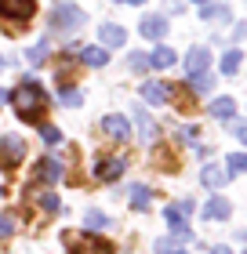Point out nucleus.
<instances>
[{
  "label": "nucleus",
  "instance_id": "nucleus-1",
  "mask_svg": "<svg viewBox=\"0 0 247 254\" xmlns=\"http://www.w3.org/2000/svg\"><path fill=\"white\" fill-rule=\"evenodd\" d=\"M7 102H11V109H15V117L22 124H40V117L51 106V95L37 76H26V80H18L15 91H7Z\"/></svg>",
  "mask_w": 247,
  "mask_h": 254
},
{
  "label": "nucleus",
  "instance_id": "nucleus-2",
  "mask_svg": "<svg viewBox=\"0 0 247 254\" xmlns=\"http://www.w3.org/2000/svg\"><path fill=\"white\" fill-rule=\"evenodd\" d=\"M84 22H87V15L77 4H58L51 11V29H58V33H73V29L84 26Z\"/></svg>",
  "mask_w": 247,
  "mask_h": 254
},
{
  "label": "nucleus",
  "instance_id": "nucleus-3",
  "mask_svg": "<svg viewBox=\"0 0 247 254\" xmlns=\"http://www.w3.org/2000/svg\"><path fill=\"white\" fill-rule=\"evenodd\" d=\"M33 15H37L33 0H0V18L11 22V26H26Z\"/></svg>",
  "mask_w": 247,
  "mask_h": 254
},
{
  "label": "nucleus",
  "instance_id": "nucleus-4",
  "mask_svg": "<svg viewBox=\"0 0 247 254\" xmlns=\"http://www.w3.org/2000/svg\"><path fill=\"white\" fill-rule=\"evenodd\" d=\"M22 156H26V138L22 134H4L0 138V164L4 167H18Z\"/></svg>",
  "mask_w": 247,
  "mask_h": 254
},
{
  "label": "nucleus",
  "instance_id": "nucleus-5",
  "mask_svg": "<svg viewBox=\"0 0 247 254\" xmlns=\"http://www.w3.org/2000/svg\"><path fill=\"white\" fill-rule=\"evenodd\" d=\"M58 178H62V160H55V156L37 160V167H33V186H55Z\"/></svg>",
  "mask_w": 247,
  "mask_h": 254
},
{
  "label": "nucleus",
  "instance_id": "nucleus-6",
  "mask_svg": "<svg viewBox=\"0 0 247 254\" xmlns=\"http://www.w3.org/2000/svg\"><path fill=\"white\" fill-rule=\"evenodd\" d=\"M102 134L113 138V142H127L131 138V120L120 117V113H109V117H102Z\"/></svg>",
  "mask_w": 247,
  "mask_h": 254
},
{
  "label": "nucleus",
  "instance_id": "nucleus-7",
  "mask_svg": "<svg viewBox=\"0 0 247 254\" xmlns=\"http://www.w3.org/2000/svg\"><path fill=\"white\" fill-rule=\"evenodd\" d=\"M164 222H167L174 240H182V244H189V240H193V229H189V222H185V214L178 211V207H164Z\"/></svg>",
  "mask_w": 247,
  "mask_h": 254
},
{
  "label": "nucleus",
  "instance_id": "nucleus-8",
  "mask_svg": "<svg viewBox=\"0 0 247 254\" xmlns=\"http://www.w3.org/2000/svg\"><path fill=\"white\" fill-rule=\"evenodd\" d=\"M127 171V160L124 156H105V160H98L95 164V178L98 182H116Z\"/></svg>",
  "mask_w": 247,
  "mask_h": 254
},
{
  "label": "nucleus",
  "instance_id": "nucleus-9",
  "mask_svg": "<svg viewBox=\"0 0 247 254\" xmlns=\"http://www.w3.org/2000/svg\"><path fill=\"white\" fill-rule=\"evenodd\" d=\"M124 40H127L124 26H116V22H102L98 26V44L102 48H124Z\"/></svg>",
  "mask_w": 247,
  "mask_h": 254
},
{
  "label": "nucleus",
  "instance_id": "nucleus-10",
  "mask_svg": "<svg viewBox=\"0 0 247 254\" xmlns=\"http://www.w3.org/2000/svg\"><path fill=\"white\" fill-rule=\"evenodd\" d=\"M138 33H142L146 40H164L167 37V18L164 15H146L142 22H138Z\"/></svg>",
  "mask_w": 247,
  "mask_h": 254
},
{
  "label": "nucleus",
  "instance_id": "nucleus-11",
  "mask_svg": "<svg viewBox=\"0 0 247 254\" xmlns=\"http://www.w3.org/2000/svg\"><path fill=\"white\" fill-rule=\"evenodd\" d=\"M142 98L149 106H164V102H171V84H164V80H146L142 84Z\"/></svg>",
  "mask_w": 247,
  "mask_h": 254
},
{
  "label": "nucleus",
  "instance_id": "nucleus-12",
  "mask_svg": "<svg viewBox=\"0 0 247 254\" xmlns=\"http://www.w3.org/2000/svg\"><path fill=\"white\" fill-rule=\"evenodd\" d=\"M80 62L91 65V69H102L109 62V48H102V44H80Z\"/></svg>",
  "mask_w": 247,
  "mask_h": 254
},
{
  "label": "nucleus",
  "instance_id": "nucleus-13",
  "mask_svg": "<svg viewBox=\"0 0 247 254\" xmlns=\"http://www.w3.org/2000/svg\"><path fill=\"white\" fill-rule=\"evenodd\" d=\"M135 127H138V138H142V142H157L160 127H157V120H153L142 106H135Z\"/></svg>",
  "mask_w": 247,
  "mask_h": 254
},
{
  "label": "nucleus",
  "instance_id": "nucleus-14",
  "mask_svg": "<svg viewBox=\"0 0 247 254\" xmlns=\"http://www.w3.org/2000/svg\"><path fill=\"white\" fill-rule=\"evenodd\" d=\"M211 65V51L207 48H189V55H185V73L196 76V73H207Z\"/></svg>",
  "mask_w": 247,
  "mask_h": 254
},
{
  "label": "nucleus",
  "instance_id": "nucleus-15",
  "mask_svg": "<svg viewBox=\"0 0 247 254\" xmlns=\"http://www.w3.org/2000/svg\"><path fill=\"white\" fill-rule=\"evenodd\" d=\"M229 214H233V207H229L226 196H211V200L204 203V218L207 222H226Z\"/></svg>",
  "mask_w": 247,
  "mask_h": 254
},
{
  "label": "nucleus",
  "instance_id": "nucleus-16",
  "mask_svg": "<svg viewBox=\"0 0 247 254\" xmlns=\"http://www.w3.org/2000/svg\"><path fill=\"white\" fill-rule=\"evenodd\" d=\"M200 182H204L207 189H222L229 182V175H226V167H218V164H204L200 167Z\"/></svg>",
  "mask_w": 247,
  "mask_h": 254
},
{
  "label": "nucleus",
  "instance_id": "nucleus-17",
  "mask_svg": "<svg viewBox=\"0 0 247 254\" xmlns=\"http://www.w3.org/2000/svg\"><path fill=\"white\" fill-rule=\"evenodd\" d=\"M73 254H113V247L98 236H77V251Z\"/></svg>",
  "mask_w": 247,
  "mask_h": 254
},
{
  "label": "nucleus",
  "instance_id": "nucleus-18",
  "mask_svg": "<svg viewBox=\"0 0 247 254\" xmlns=\"http://www.w3.org/2000/svg\"><path fill=\"white\" fill-rule=\"evenodd\" d=\"M207 113H211L215 120H233V117H237V102L222 95V98H215V102L207 106Z\"/></svg>",
  "mask_w": 247,
  "mask_h": 254
},
{
  "label": "nucleus",
  "instance_id": "nucleus-19",
  "mask_svg": "<svg viewBox=\"0 0 247 254\" xmlns=\"http://www.w3.org/2000/svg\"><path fill=\"white\" fill-rule=\"evenodd\" d=\"M174 62H178V55H174L171 48H164V44H160V48L149 55V65H153V69H171Z\"/></svg>",
  "mask_w": 247,
  "mask_h": 254
},
{
  "label": "nucleus",
  "instance_id": "nucleus-20",
  "mask_svg": "<svg viewBox=\"0 0 247 254\" xmlns=\"http://www.w3.org/2000/svg\"><path fill=\"white\" fill-rule=\"evenodd\" d=\"M58 102H62L66 109H77L80 102H84V95H80V87H73V84H62V87H58Z\"/></svg>",
  "mask_w": 247,
  "mask_h": 254
},
{
  "label": "nucleus",
  "instance_id": "nucleus-21",
  "mask_svg": "<svg viewBox=\"0 0 247 254\" xmlns=\"http://www.w3.org/2000/svg\"><path fill=\"white\" fill-rule=\"evenodd\" d=\"M149 203H153V189L149 186H135L131 189V207L135 211H149Z\"/></svg>",
  "mask_w": 247,
  "mask_h": 254
},
{
  "label": "nucleus",
  "instance_id": "nucleus-22",
  "mask_svg": "<svg viewBox=\"0 0 247 254\" xmlns=\"http://www.w3.org/2000/svg\"><path fill=\"white\" fill-rule=\"evenodd\" d=\"M84 225L91 229V233H105L113 222H109V214H102V211H87L84 214Z\"/></svg>",
  "mask_w": 247,
  "mask_h": 254
},
{
  "label": "nucleus",
  "instance_id": "nucleus-23",
  "mask_svg": "<svg viewBox=\"0 0 247 254\" xmlns=\"http://www.w3.org/2000/svg\"><path fill=\"white\" fill-rule=\"evenodd\" d=\"M240 62H244V55H240V48H229L226 55H222V73L226 76H233L240 69Z\"/></svg>",
  "mask_w": 247,
  "mask_h": 254
},
{
  "label": "nucleus",
  "instance_id": "nucleus-24",
  "mask_svg": "<svg viewBox=\"0 0 247 254\" xmlns=\"http://www.w3.org/2000/svg\"><path fill=\"white\" fill-rule=\"evenodd\" d=\"M200 18H207V22H229V7L226 4H204Z\"/></svg>",
  "mask_w": 247,
  "mask_h": 254
},
{
  "label": "nucleus",
  "instance_id": "nucleus-25",
  "mask_svg": "<svg viewBox=\"0 0 247 254\" xmlns=\"http://www.w3.org/2000/svg\"><path fill=\"white\" fill-rule=\"evenodd\" d=\"M153 251H157V254H185L182 240H174V236H164V240H157V244H153Z\"/></svg>",
  "mask_w": 247,
  "mask_h": 254
},
{
  "label": "nucleus",
  "instance_id": "nucleus-26",
  "mask_svg": "<svg viewBox=\"0 0 247 254\" xmlns=\"http://www.w3.org/2000/svg\"><path fill=\"white\" fill-rule=\"evenodd\" d=\"M48 55H51V48H48V37H44V40H37V44L26 51V59H29L33 65H40V62H48Z\"/></svg>",
  "mask_w": 247,
  "mask_h": 254
},
{
  "label": "nucleus",
  "instance_id": "nucleus-27",
  "mask_svg": "<svg viewBox=\"0 0 247 254\" xmlns=\"http://www.w3.org/2000/svg\"><path fill=\"white\" fill-rule=\"evenodd\" d=\"M226 175H247V153L226 156Z\"/></svg>",
  "mask_w": 247,
  "mask_h": 254
},
{
  "label": "nucleus",
  "instance_id": "nucleus-28",
  "mask_svg": "<svg viewBox=\"0 0 247 254\" xmlns=\"http://www.w3.org/2000/svg\"><path fill=\"white\" fill-rule=\"evenodd\" d=\"M189 87L200 91V95H207V91L215 87V76H211V73H196V76H189Z\"/></svg>",
  "mask_w": 247,
  "mask_h": 254
},
{
  "label": "nucleus",
  "instance_id": "nucleus-29",
  "mask_svg": "<svg viewBox=\"0 0 247 254\" xmlns=\"http://www.w3.org/2000/svg\"><path fill=\"white\" fill-rule=\"evenodd\" d=\"M127 69H131V73H138V76H142V73H149V55H127Z\"/></svg>",
  "mask_w": 247,
  "mask_h": 254
},
{
  "label": "nucleus",
  "instance_id": "nucleus-30",
  "mask_svg": "<svg viewBox=\"0 0 247 254\" xmlns=\"http://www.w3.org/2000/svg\"><path fill=\"white\" fill-rule=\"evenodd\" d=\"M40 138H44V145H58L62 142V131L55 124H40Z\"/></svg>",
  "mask_w": 247,
  "mask_h": 254
},
{
  "label": "nucleus",
  "instance_id": "nucleus-31",
  "mask_svg": "<svg viewBox=\"0 0 247 254\" xmlns=\"http://www.w3.org/2000/svg\"><path fill=\"white\" fill-rule=\"evenodd\" d=\"M40 207H44V211H58V207H62V200H58V192H51V189H44L40 192Z\"/></svg>",
  "mask_w": 247,
  "mask_h": 254
},
{
  "label": "nucleus",
  "instance_id": "nucleus-32",
  "mask_svg": "<svg viewBox=\"0 0 247 254\" xmlns=\"http://www.w3.org/2000/svg\"><path fill=\"white\" fill-rule=\"evenodd\" d=\"M15 218H11V214H0V240H11V236H15Z\"/></svg>",
  "mask_w": 247,
  "mask_h": 254
},
{
  "label": "nucleus",
  "instance_id": "nucleus-33",
  "mask_svg": "<svg viewBox=\"0 0 247 254\" xmlns=\"http://www.w3.org/2000/svg\"><path fill=\"white\" fill-rule=\"evenodd\" d=\"M237 138H240V142L247 145V124H237Z\"/></svg>",
  "mask_w": 247,
  "mask_h": 254
},
{
  "label": "nucleus",
  "instance_id": "nucleus-34",
  "mask_svg": "<svg viewBox=\"0 0 247 254\" xmlns=\"http://www.w3.org/2000/svg\"><path fill=\"white\" fill-rule=\"evenodd\" d=\"M211 254H233L229 247H211Z\"/></svg>",
  "mask_w": 247,
  "mask_h": 254
},
{
  "label": "nucleus",
  "instance_id": "nucleus-35",
  "mask_svg": "<svg viewBox=\"0 0 247 254\" xmlns=\"http://www.w3.org/2000/svg\"><path fill=\"white\" fill-rule=\"evenodd\" d=\"M124 4H135V7H142V4H146V0H124Z\"/></svg>",
  "mask_w": 247,
  "mask_h": 254
},
{
  "label": "nucleus",
  "instance_id": "nucleus-36",
  "mask_svg": "<svg viewBox=\"0 0 247 254\" xmlns=\"http://www.w3.org/2000/svg\"><path fill=\"white\" fill-rule=\"evenodd\" d=\"M4 102H7V91H4V87H0V106H4Z\"/></svg>",
  "mask_w": 247,
  "mask_h": 254
},
{
  "label": "nucleus",
  "instance_id": "nucleus-37",
  "mask_svg": "<svg viewBox=\"0 0 247 254\" xmlns=\"http://www.w3.org/2000/svg\"><path fill=\"white\" fill-rule=\"evenodd\" d=\"M4 65H7V62H4V55H0V73H4Z\"/></svg>",
  "mask_w": 247,
  "mask_h": 254
},
{
  "label": "nucleus",
  "instance_id": "nucleus-38",
  "mask_svg": "<svg viewBox=\"0 0 247 254\" xmlns=\"http://www.w3.org/2000/svg\"><path fill=\"white\" fill-rule=\"evenodd\" d=\"M193 4H211V0H193Z\"/></svg>",
  "mask_w": 247,
  "mask_h": 254
}]
</instances>
